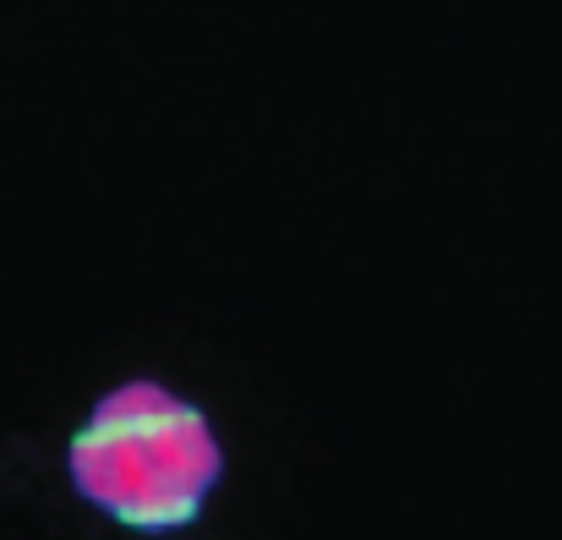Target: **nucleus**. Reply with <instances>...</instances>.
<instances>
[{"label": "nucleus", "instance_id": "nucleus-1", "mask_svg": "<svg viewBox=\"0 0 562 540\" xmlns=\"http://www.w3.org/2000/svg\"><path fill=\"white\" fill-rule=\"evenodd\" d=\"M71 492L132 536H181L224 481V442L187 393L132 376L110 387L66 442Z\"/></svg>", "mask_w": 562, "mask_h": 540}]
</instances>
